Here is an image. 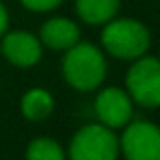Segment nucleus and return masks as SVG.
<instances>
[{
	"mask_svg": "<svg viewBox=\"0 0 160 160\" xmlns=\"http://www.w3.org/2000/svg\"><path fill=\"white\" fill-rule=\"evenodd\" d=\"M118 154L120 140L103 124L81 128L69 144V156L73 160H113Z\"/></svg>",
	"mask_w": 160,
	"mask_h": 160,
	"instance_id": "3",
	"label": "nucleus"
},
{
	"mask_svg": "<svg viewBox=\"0 0 160 160\" xmlns=\"http://www.w3.org/2000/svg\"><path fill=\"white\" fill-rule=\"evenodd\" d=\"M102 43L109 55L118 59H138L150 47V32L142 22L132 18L108 20L102 32Z\"/></svg>",
	"mask_w": 160,
	"mask_h": 160,
	"instance_id": "2",
	"label": "nucleus"
},
{
	"mask_svg": "<svg viewBox=\"0 0 160 160\" xmlns=\"http://www.w3.org/2000/svg\"><path fill=\"white\" fill-rule=\"evenodd\" d=\"M63 156L65 152L53 138H37L27 148V158L35 160H63Z\"/></svg>",
	"mask_w": 160,
	"mask_h": 160,
	"instance_id": "11",
	"label": "nucleus"
},
{
	"mask_svg": "<svg viewBox=\"0 0 160 160\" xmlns=\"http://www.w3.org/2000/svg\"><path fill=\"white\" fill-rule=\"evenodd\" d=\"M77 14L89 24H103L116 16L120 0H75Z\"/></svg>",
	"mask_w": 160,
	"mask_h": 160,
	"instance_id": "10",
	"label": "nucleus"
},
{
	"mask_svg": "<svg viewBox=\"0 0 160 160\" xmlns=\"http://www.w3.org/2000/svg\"><path fill=\"white\" fill-rule=\"evenodd\" d=\"M0 51L4 53V57L16 67H32L39 63L41 55H43V47L41 41L37 37L28 35L22 31H14L4 35Z\"/></svg>",
	"mask_w": 160,
	"mask_h": 160,
	"instance_id": "7",
	"label": "nucleus"
},
{
	"mask_svg": "<svg viewBox=\"0 0 160 160\" xmlns=\"http://www.w3.org/2000/svg\"><path fill=\"white\" fill-rule=\"evenodd\" d=\"M95 113L108 128H122L132 118V99L120 87H108L95 99Z\"/></svg>",
	"mask_w": 160,
	"mask_h": 160,
	"instance_id": "6",
	"label": "nucleus"
},
{
	"mask_svg": "<svg viewBox=\"0 0 160 160\" xmlns=\"http://www.w3.org/2000/svg\"><path fill=\"white\" fill-rule=\"evenodd\" d=\"M130 67L126 85L136 103L144 108L160 106V61L154 57H138Z\"/></svg>",
	"mask_w": 160,
	"mask_h": 160,
	"instance_id": "4",
	"label": "nucleus"
},
{
	"mask_svg": "<svg viewBox=\"0 0 160 160\" xmlns=\"http://www.w3.org/2000/svg\"><path fill=\"white\" fill-rule=\"evenodd\" d=\"M28 10H35V12H47V10H53L55 6L63 2V0H20Z\"/></svg>",
	"mask_w": 160,
	"mask_h": 160,
	"instance_id": "12",
	"label": "nucleus"
},
{
	"mask_svg": "<svg viewBox=\"0 0 160 160\" xmlns=\"http://www.w3.org/2000/svg\"><path fill=\"white\" fill-rule=\"evenodd\" d=\"M79 41V28L69 18H51L41 27V43L53 51H67Z\"/></svg>",
	"mask_w": 160,
	"mask_h": 160,
	"instance_id": "8",
	"label": "nucleus"
},
{
	"mask_svg": "<svg viewBox=\"0 0 160 160\" xmlns=\"http://www.w3.org/2000/svg\"><path fill=\"white\" fill-rule=\"evenodd\" d=\"M53 108H55V102L51 93L47 89H41V87L28 89L22 95V102H20V112L31 122H41L45 118H49L53 113Z\"/></svg>",
	"mask_w": 160,
	"mask_h": 160,
	"instance_id": "9",
	"label": "nucleus"
},
{
	"mask_svg": "<svg viewBox=\"0 0 160 160\" xmlns=\"http://www.w3.org/2000/svg\"><path fill=\"white\" fill-rule=\"evenodd\" d=\"M6 27H8V14H6V8H4L2 2H0V37L4 35Z\"/></svg>",
	"mask_w": 160,
	"mask_h": 160,
	"instance_id": "13",
	"label": "nucleus"
},
{
	"mask_svg": "<svg viewBox=\"0 0 160 160\" xmlns=\"http://www.w3.org/2000/svg\"><path fill=\"white\" fill-rule=\"evenodd\" d=\"M120 150L130 160H160V128L150 122H134L126 128Z\"/></svg>",
	"mask_w": 160,
	"mask_h": 160,
	"instance_id": "5",
	"label": "nucleus"
},
{
	"mask_svg": "<svg viewBox=\"0 0 160 160\" xmlns=\"http://www.w3.org/2000/svg\"><path fill=\"white\" fill-rule=\"evenodd\" d=\"M63 75L71 87L79 91H91L106 77V59L98 47L77 41L71 49H67Z\"/></svg>",
	"mask_w": 160,
	"mask_h": 160,
	"instance_id": "1",
	"label": "nucleus"
}]
</instances>
